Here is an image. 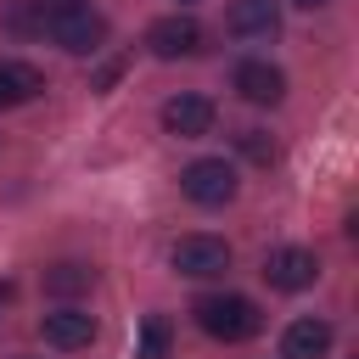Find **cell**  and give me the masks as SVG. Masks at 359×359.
<instances>
[{
  "label": "cell",
  "instance_id": "cell-1",
  "mask_svg": "<svg viewBox=\"0 0 359 359\" xmlns=\"http://www.w3.org/2000/svg\"><path fill=\"white\" fill-rule=\"evenodd\" d=\"M191 314H196V325H202L213 342H247V337H258V331H264L258 303H252V297H241V292H208V297H196V303H191Z\"/></svg>",
  "mask_w": 359,
  "mask_h": 359
},
{
  "label": "cell",
  "instance_id": "cell-2",
  "mask_svg": "<svg viewBox=\"0 0 359 359\" xmlns=\"http://www.w3.org/2000/svg\"><path fill=\"white\" fill-rule=\"evenodd\" d=\"M45 34L67 50V56H95L101 45H107V17L84 0V6H73V11H62V17H50L45 22Z\"/></svg>",
  "mask_w": 359,
  "mask_h": 359
},
{
  "label": "cell",
  "instance_id": "cell-3",
  "mask_svg": "<svg viewBox=\"0 0 359 359\" xmlns=\"http://www.w3.org/2000/svg\"><path fill=\"white\" fill-rule=\"evenodd\" d=\"M180 191H185L196 208H224V202L236 196V168H230L224 157H196V163H185Z\"/></svg>",
  "mask_w": 359,
  "mask_h": 359
},
{
  "label": "cell",
  "instance_id": "cell-4",
  "mask_svg": "<svg viewBox=\"0 0 359 359\" xmlns=\"http://www.w3.org/2000/svg\"><path fill=\"white\" fill-rule=\"evenodd\" d=\"M202 45H208V34H202V22L196 17H157L151 28H146V50L151 56H163V62H180V56H202Z\"/></svg>",
  "mask_w": 359,
  "mask_h": 359
},
{
  "label": "cell",
  "instance_id": "cell-5",
  "mask_svg": "<svg viewBox=\"0 0 359 359\" xmlns=\"http://www.w3.org/2000/svg\"><path fill=\"white\" fill-rule=\"evenodd\" d=\"M168 264H174L180 275H191V280H213V275L230 269V247H224L219 236H180L174 252H168Z\"/></svg>",
  "mask_w": 359,
  "mask_h": 359
},
{
  "label": "cell",
  "instance_id": "cell-6",
  "mask_svg": "<svg viewBox=\"0 0 359 359\" xmlns=\"http://www.w3.org/2000/svg\"><path fill=\"white\" fill-rule=\"evenodd\" d=\"M264 280H269L275 292H309V286L320 280V258H314L309 247H275V252L264 258Z\"/></svg>",
  "mask_w": 359,
  "mask_h": 359
},
{
  "label": "cell",
  "instance_id": "cell-7",
  "mask_svg": "<svg viewBox=\"0 0 359 359\" xmlns=\"http://www.w3.org/2000/svg\"><path fill=\"white\" fill-rule=\"evenodd\" d=\"M39 337H45V348H56V353L90 348V342H95V314H84V309L62 303V309H50V314L39 320Z\"/></svg>",
  "mask_w": 359,
  "mask_h": 359
},
{
  "label": "cell",
  "instance_id": "cell-8",
  "mask_svg": "<svg viewBox=\"0 0 359 359\" xmlns=\"http://www.w3.org/2000/svg\"><path fill=\"white\" fill-rule=\"evenodd\" d=\"M213 118H219V112H213L208 95H191V90H185V95H168V101H163V129L180 135V140L213 135Z\"/></svg>",
  "mask_w": 359,
  "mask_h": 359
},
{
  "label": "cell",
  "instance_id": "cell-9",
  "mask_svg": "<svg viewBox=\"0 0 359 359\" xmlns=\"http://www.w3.org/2000/svg\"><path fill=\"white\" fill-rule=\"evenodd\" d=\"M230 84H236V95L241 101H252V107H275L280 95H286V73L275 67V62H236V73H230Z\"/></svg>",
  "mask_w": 359,
  "mask_h": 359
},
{
  "label": "cell",
  "instance_id": "cell-10",
  "mask_svg": "<svg viewBox=\"0 0 359 359\" xmlns=\"http://www.w3.org/2000/svg\"><path fill=\"white\" fill-rule=\"evenodd\" d=\"M325 353H331V320L303 314V320L286 325V337H280V359H325Z\"/></svg>",
  "mask_w": 359,
  "mask_h": 359
},
{
  "label": "cell",
  "instance_id": "cell-11",
  "mask_svg": "<svg viewBox=\"0 0 359 359\" xmlns=\"http://www.w3.org/2000/svg\"><path fill=\"white\" fill-rule=\"evenodd\" d=\"M224 28H230V34H241V39L275 34V28H280V6H275V0H230Z\"/></svg>",
  "mask_w": 359,
  "mask_h": 359
},
{
  "label": "cell",
  "instance_id": "cell-12",
  "mask_svg": "<svg viewBox=\"0 0 359 359\" xmlns=\"http://www.w3.org/2000/svg\"><path fill=\"white\" fill-rule=\"evenodd\" d=\"M34 95H45V73L28 62H0V107H22Z\"/></svg>",
  "mask_w": 359,
  "mask_h": 359
},
{
  "label": "cell",
  "instance_id": "cell-13",
  "mask_svg": "<svg viewBox=\"0 0 359 359\" xmlns=\"http://www.w3.org/2000/svg\"><path fill=\"white\" fill-rule=\"evenodd\" d=\"M90 280H95V269L90 264H79V258H62V264H50L45 269V292L50 297H79V292H90Z\"/></svg>",
  "mask_w": 359,
  "mask_h": 359
},
{
  "label": "cell",
  "instance_id": "cell-14",
  "mask_svg": "<svg viewBox=\"0 0 359 359\" xmlns=\"http://www.w3.org/2000/svg\"><path fill=\"white\" fill-rule=\"evenodd\" d=\"M168 348H174L168 320H163V314H146V320H140V353H135V359H168Z\"/></svg>",
  "mask_w": 359,
  "mask_h": 359
},
{
  "label": "cell",
  "instance_id": "cell-15",
  "mask_svg": "<svg viewBox=\"0 0 359 359\" xmlns=\"http://www.w3.org/2000/svg\"><path fill=\"white\" fill-rule=\"evenodd\" d=\"M236 151H241L247 163H258V168H269L280 146H275V140H269L264 129H236Z\"/></svg>",
  "mask_w": 359,
  "mask_h": 359
},
{
  "label": "cell",
  "instance_id": "cell-16",
  "mask_svg": "<svg viewBox=\"0 0 359 359\" xmlns=\"http://www.w3.org/2000/svg\"><path fill=\"white\" fill-rule=\"evenodd\" d=\"M34 6V17H39V28L50 22V17H62V11H73V6H84V0H28Z\"/></svg>",
  "mask_w": 359,
  "mask_h": 359
},
{
  "label": "cell",
  "instance_id": "cell-17",
  "mask_svg": "<svg viewBox=\"0 0 359 359\" xmlns=\"http://www.w3.org/2000/svg\"><path fill=\"white\" fill-rule=\"evenodd\" d=\"M11 292H17V286H11V280H0V314H6V303H11Z\"/></svg>",
  "mask_w": 359,
  "mask_h": 359
},
{
  "label": "cell",
  "instance_id": "cell-18",
  "mask_svg": "<svg viewBox=\"0 0 359 359\" xmlns=\"http://www.w3.org/2000/svg\"><path fill=\"white\" fill-rule=\"evenodd\" d=\"M292 6H303V11H320V6H325V0H292Z\"/></svg>",
  "mask_w": 359,
  "mask_h": 359
},
{
  "label": "cell",
  "instance_id": "cell-19",
  "mask_svg": "<svg viewBox=\"0 0 359 359\" xmlns=\"http://www.w3.org/2000/svg\"><path fill=\"white\" fill-rule=\"evenodd\" d=\"M22 359H34V353H22Z\"/></svg>",
  "mask_w": 359,
  "mask_h": 359
}]
</instances>
